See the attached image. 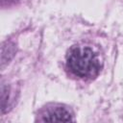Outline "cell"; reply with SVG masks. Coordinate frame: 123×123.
<instances>
[{
    "label": "cell",
    "instance_id": "obj_1",
    "mask_svg": "<svg viewBox=\"0 0 123 123\" xmlns=\"http://www.w3.org/2000/svg\"><path fill=\"white\" fill-rule=\"evenodd\" d=\"M66 66L72 74L79 78L92 79L99 74L102 62L98 55L90 47L76 46L67 55Z\"/></svg>",
    "mask_w": 123,
    "mask_h": 123
},
{
    "label": "cell",
    "instance_id": "obj_2",
    "mask_svg": "<svg viewBox=\"0 0 123 123\" xmlns=\"http://www.w3.org/2000/svg\"><path fill=\"white\" fill-rule=\"evenodd\" d=\"M41 116V121L44 122H69L74 120L70 110L59 105L47 108Z\"/></svg>",
    "mask_w": 123,
    "mask_h": 123
},
{
    "label": "cell",
    "instance_id": "obj_3",
    "mask_svg": "<svg viewBox=\"0 0 123 123\" xmlns=\"http://www.w3.org/2000/svg\"><path fill=\"white\" fill-rule=\"evenodd\" d=\"M15 54V48L14 44L7 41L2 45V51H1V65L2 67L5 66L6 62H9L11 59Z\"/></svg>",
    "mask_w": 123,
    "mask_h": 123
},
{
    "label": "cell",
    "instance_id": "obj_4",
    "mask_svg": "<svg viewBox=\"0 0 123 123\" xmlns=\"http://www.w3.org/2000/svg\"><path fill=\"white\" fill-rule=\"evenodd\" d=\"M9 86L2 84L1 86V111L5 112V109L8 107L7 102L9 101Z\"/></svg>",
    "mask_w": 123,
    "mask_h": 123
},
{
    "label": "cell",
    "instance_id": "obj_5",
    "mask_svg": "<svg viewBox=\"0 0 123 123\" xmlns=\"http://www.w3.org/2000/svg\"><path fill=\"white\" fill-rule=\"evenodd\" d=\"M18 2H19V0H1V7L2 8L10 7V6L14 5Z\"/></svg>",
    "mask_w": 123,
    "mask_h": 123
}]
</instances>
